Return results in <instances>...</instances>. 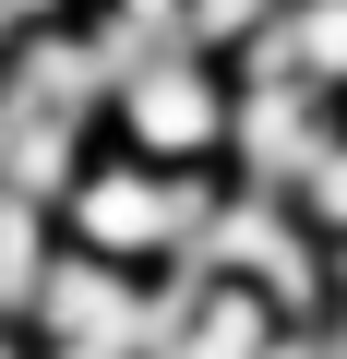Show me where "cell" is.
Returning a JSON list of instances; mask_svg holds the SVG:
<instances>
[{"mask_svg":"<svg viewBox=\"0 0 347 359\" xmlns=\"http://www.w3.org/2000/svg\"><path fill=\"white\" fill-rule=\"evenodd\" d=\"M216 192H228V180L144 168V156L96 144V156H84V180L60 192V252H84V264H120V276H144V287H156V276H192V240H204Z\"/></svg>","mask_w":347,"mask_h":359,"instance_id":"cell-1","label":"cell"},{"mask_svg":"<svg viewBox=\"0 0 347 359\" xmlns=\"http://www.w3.org/2000/svg\"><path fill=\"white\" fill-rule=\"evenodd\" d=\"M228 108H240V84H228L216 60H192V48H144V60H120L96 132H108L120 156H144V168L228 180Z\"/></svg>","mask_w":347,"mask_h":359,"instance_id":"cell-2","label":"cell"},{"mask_svg":"<svg viewBox=\"0 0 347 359\" xmlns=\"http://www.w3.org/2000/svg\"><path fill=\"white\" fill-rule=\"evenodd\" d=\"M192 276H228L252 299H275L287 323H323V240L299 228V204L275 192H216L204 240H192Z\"/></svg>","mask_w":347,"mask_h":359,"instance_id":"cell-3","label":"cell"},{"mask_svg":"<svg viewBox=\"0 0 347 359\" xmlns=\"http://www.w3.org/2000/svg\"><path fill=\"white\" fill-rule=\"evenodd\" d=\"M347 132V108L335 96H311V84H275V72H252L240 84V108H228V192H299V180L323 168V144Z\"/></svg>","mask_w":347,"mask_h":359,"instance_id":"cell-4","label":"cell"},{"mask_svg":"<svg viewBox=\"0 0 347 359\" xmlns=\"http://www.w3.org/2000/svg\"><path fill=\"white\" fill-rule=\"evenodd\" d=\"M48 264H60V216H48V204H13V192H0V323H25V311H36Z\"/></svg>","mask_w":347,"mask_h":359,"instance_id":"cell-5","label":"cell"},{"mask_svg":"<svg viewBox=\"0 0 347 359\" xmlns=\"http://www.w3.org/2000/svg\"><path fill=\"white\" fill-rule=\"evenodd\" d=\"M275 25H287V0H180V48L216 60V72H240Z\"/></svg>","mask_w":347,"mask_h":359,"instance_id":"cell-6","label":"cell"},{"mask_svg":"<svg viewBox=\"0 0 347 359\" xmlns=\"http://www.w3.org/2000/svg\"><path fill=\"white\" fill-rule=\"evenodd\" d=\"M287 204H299V228H311L323 252H347V132L323 144V168L299 180V192H287Z\"/></svg>","mask_w":347,"mask_h":359,"instance_id":"cell-7","label":"cell"},{"mask_svg":"<svg viewBox=\"0 0 347 359\" xmlns=\"http://www.w3.org/2000/svg\"><path fill=\"white\" fill-rule=\"evenodd\" d=\"M96 25L120 48H180V0H96Z\"/></svg>","mask_w":347,"mask_h":359,"instance_id":"cell-8","label":"cell"},{"mask_svg":"<svg viewBox=\"0 0 347 359\" xmlns=\"http://www.w3.org/2000/svg\"><path fill=\"white\" fill-rule=\"evenodd\" d=\"M84 13H96V0H0L13 36H60V25H84Z\"/></svg>","mask_w":347,"mask_h":359,"instance_id":"cell-9","label":"cell"},{"mask_svg":"<svg viewBox=\"0 0 347 359\" xmlns=\"http://www.w3.org/2000/svg\"><path fill=\"white\" fill-rule=\"evenodd\" d=\"M323 335L347 347V252H323Z\"/></svg>","mask_w":347,"mask_h":359,"instance_id":"cell-10","label":"cell"},{"mask_svg":"<svg viewBox=\"0 0 347 359\" xmlns=\"http://www.w3.org/2000/svg\"><path fill=\"white\" fill-rule=\"evenodd\" d=\"M264 359H335V347H323V323H287V335H275Z\"/></svg>","mask_w":347,"mask_h":359,"instance_id":"cell-11","label":"cell"},{"mask_svg":"<svg viewBox=\"0 0 347 359\" xmlns=\"http://www.w3.org/2000/svg\"><path fill=\"white\" fill-rule=\"evenodd\" d=\"M13 60H25V36H13V25H0V96H13Z\"/></svg>","mask_w":347,"mask_h":359,"instance_id":"cell-12","label":"cell"},{"mask_svg":"<svg viewBox=\"0 0 347 359\" xmlns=\"http://www.w3.org/2000/svg\"><path fill=\"white\" fill-rule=\"evenodd\" d=\"M0 359H36V335H25V323H0Z\"/></svg>","mask_w":347,"mask_h":359,"instance_id":"cell-13","label":"cell"}]
</instances>
